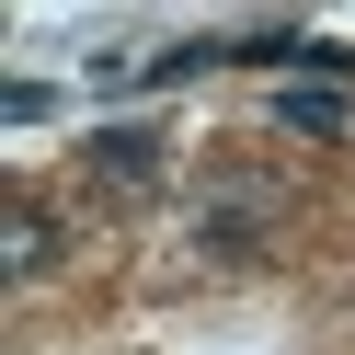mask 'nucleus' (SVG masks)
I'll return each mask as SVG.
<instances>
[{
    "instance_id": "1",
    "label": "nucleus",
    "mask_w": 355,
    "mask_h": 355,
    "mask_svg": "<svg viewBox=\"0 0 355 355\" xmlns=\"http://www.w3.org/2000/svg\"><path fill=\"white\" fill-rule=\"evenodd\" d=\"M263 230H275V195H263V184H241V172H207V195H195V218H184V241H195V252L241 263V252H263Z\"/></svg>"
},
{
    "instance_id": "2",
    "label": "nucleus",
    "mask_w": 355,
    "mask_h": 355,
    "mask_svg": "<svg viewBox=\"0 0 355 355\" xmlns=\"http://www.w3.org/2000/svg\"><path fill=\"white\" fill-rule=\"evenodd\" d=\"M80 161H92V184H115V195L161 184V138H149V126H103V138L80 149Z\"/></svg>"
},
{
    "instance_id": "3",
    "label": "nucleus",
    "mask_w": 355,
    "mask_h": 355,
    "mask_svg": "<svg viewBox=\"0 0 355 355\" xmlns=\"http://www.w3.org/2000/svg\"><path fill=\"white\" fill-rule=\"evenodd\" d=\"M58 263V218L46 207H12V275H46Z\"/></svg>"
},
{
    "instance_id": "4",
    "label": "nucleus",
    "mask_w": 355,
    "mask_h": 355,
    "mask_svg": "<svg viewBox=\"0 0 355 355\" xmlns=\"http://www.w3.org/2000/svg\"><path fill=\"white\" fill-rule=\"evenodd\" d=\"M275 126H298V138H332V126H344V92H275Z\"/></svg>"
}]
</instances>
